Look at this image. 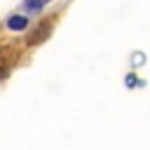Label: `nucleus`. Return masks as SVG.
Returning a JSON list of instances; mask_svg holds the SVG:
<instances>
[{"mask_svg":"<svg viewBox=\"0 0 150 150\" xmlns=\"http://www.w3.org/2000/svg\"><path fill=\"white\" fill-rule=\"evenodd\" d=\"M7 70H9V61H7V52H5V49H0V77H5V75H7Z\"/></svg>","mask_w":150,"mask_h":150,"instance_id":"7ed1b4c3","label":"nucleus"},{"mask_svg":"<svg viewBox=\"0 0 150 150\" xmlns=\"http://www.w3.org/2000/svg\"><path fill=\"white\" fill-rule=\"evenodd\" d=\"M26 23H28L26 16H12V19L7 21V26H9L12 30H21V28H26Z\"/></svg>","mask_w":150,"mask_h":150,"instance_id":"f257e3e1","label":"nucleus"},{"mask_svg":"<svg viewBox=\"0 0 150 150\" xmlns=\"http://www.w3.org/2000/svg\"><path fill=\"white\" fill-rule=\"evenodd\" d=\"M49 33V26H42L40 30H35L33 35H30V45H35V42H42L45 40V35Z\"/></svg>","mask_w":150,"mask_h":150,"instance_id":"f03ea898","label":"nucleus"},{"mask_svg":"<svg viewBox=\"0 0 150 150\" xmlns=\"http://www.w3.org/2000/svg\"><path fill=\"white\" fill-rule=\"evenodd\" d=\"M42 2H45V0H28L26 7H28V9H38V7H42Z\"/></svg>","mask_w":150,"mask_h":150,"instance_id":"20e7f679","label":"nucleus"}]
</instances>
